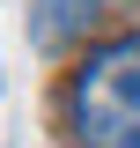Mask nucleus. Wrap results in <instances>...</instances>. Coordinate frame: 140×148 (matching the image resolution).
Returning <instances> with one entry per match:
<instances>
[{"mask_svg": "<svg viewBox=\"0 0 140 148\" xmlns=\"http://www.w3.org/2000/svg\"><path fill=\"white\" fill-rule=\"evenodd\" d=\"M111 0H37V15H30V37L44 45V52H59L67 37H81L88 22L103 15Z\"/></svg>", "mask_w": 140, "mask_h": 148, "instance_id": "obj_2", "label": "nucleus"}, {"mask_svg": "<svg viewBox=\"0 0 140 148\" xmlns=\"http://www.w3.org/2000/svg\"><path fill=\"white\" fill-rule=\"evenodd\" d=\"M67 141L74 148H140V30L103 37L67 82Z\"/></svg>", "mask_w": 140, "mask_h": 148, "instance_id": "obj_1", "label": "nucleus"}]
</instances>
